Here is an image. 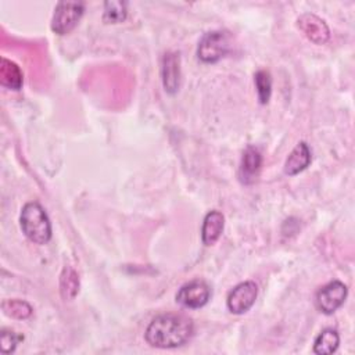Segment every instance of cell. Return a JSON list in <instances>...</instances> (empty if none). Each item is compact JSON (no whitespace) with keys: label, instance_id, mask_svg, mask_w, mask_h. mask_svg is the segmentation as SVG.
Returning <instances> with one entry per match:
<instances>
[{"label":"cell","instance_id":"cell-12","mask_svg":"<svg viewBox=\"0 0 355 355\" xmlns=\"http://www.w3.org/2000/svg\"><path fill=\"white\" fill-rule=\"evenodd\" d=\"M311 162V150L305 141H300L284 162V173L288 176L302 172Z\"/></svg>","mask_w":355,"mask_h":355},{"label":"cell","instance_id":"cell-1","mask_svg":"<svg viewBox=\"0 0 355 355\" xmlns=\"http://www.w3.org/2000/svg\"><path fill=\"white\" fill-rule=\"evenodd\" d=\"M193 333L191 319L178 313H162L148 323L144 337L151 347L176 348L186 344Z\"/></svg>","mask_w":355,"mask_h":355},{"label":"cell","instance_id":"cell-16","mask_svg":"<svg viewBox=\"0 0 355 355\" xmlns=\"http://www.w3.org/2000/svg\"><path fill=\"white\" fill-rule=\"evenodd\" d=\"M1 309L4 315L12 318V319H28L32 315V306L22 300L12 298V300H4L1 302Z\"/></svg>","mask_w":355,"mask_h":355},{"label":"cell","instance_id":"cell-2","mask_svg":"<svg viewBox=\"0 0 355 355\" xmlns=\"http://www.w3.org/2000/svg\"><path fill=\"white\" fill-rule=\"evenodd\" d=\"M19 223L24 234L35 244H46L51 239V223L44 208L36 202H26L19 215Z\"/></svg>","mask_w":355,"mask_h":355},{"label":"cell","instance_id":"cell-14","mask_svg":"<svg viewBox=\"0 0 355 355\" xmlns=\"http://www.w3.org/2000/svg\"><path fill=\"white\" fill-rule=\"evenodd\" d=\"M340 336L334 329H324L313 341V352L318 355H330L337 351Z\"/></svg>","mask_w":355,"mask_h":355},{"label":"cell","instance_id":"cell-4","mask_svg":"<svg viewBox=\"0 0 355 355\" xmlns=\"http://www.w3.org/2000/svg\"><path fill=\"white\" fill-rule=\"evenodd\" d=\"M85 11L83 1H60L51 18V31L57 35L71 32L79 22Z\"/></svg>","mask_w":355,"mask_h":355},{"label":"cell","instance_id":"cell-3","mask_svg":"<svg viewBox=\"0 0 355 355\" xmlns=\"http://www.w3.org/2000/svg\"><path fill=\"white\" fill-rule=\"evenodd\" d=\"M230 50V35L226 31H211L204 33L197 47V57L205 64H214L223 58Z\"/></svg>","mask_w":355,"mask_h":355},{"label":"cell","instance_id":"cell-7","mask_svg":"<svg viewBox=\"0 0 355 355\" xmlns=\"http://www.w3.org/2000/svg\"><path fill=\"white\" fill-rule=\"evenodd\" d=\"M211 297V288L204 280H191L183 284L178 294L176 302H179L184 308L197 309L204 306Z\"/></svg>","mask_w":355,"mask_h":355},{"label":"cell","instance_id":"cell-15","mask_svg":"<svg viewBox=\"0 0 355 355\" xmlns=\"http://www.w3.org/2000/svg\"><path fill=\"white\" fill-rule=\"evenodd\" d=\"M79 291V276L71 266H64L60 276V293L64 300H72Z\"/></svg>","mask_w":355,"mask_h":355},{"label":"cell","instance_id":"cell-9","mask_svg":"<svg viewBox=\"0 0 355 355\" xmlns=\"http://www.w3.org/2000/svg\"><path fill=\"white\" fill-rule=\"evenodd\" d=\"M161 76L165 92L173 94L179 90L180 86V57L179 53L168 51L162 57L161 64Z\"/></svg>","mask_w":355,"mask_h":355},{"label":"cell","instance_id":"cell-17","mask_svg":"<svg viewBox=\"0 0 355 355\" xmlns=\"http://www.w3.org/2000/svg\"><path fill=\"white\" fill-rule=\"evenodd\" d=\"M255 89L258 94V100L261 104H266L270 98L272 93V76L270 72L266 69H261L254 75Z\"/></svg>","mask_w":355,"mask_h":355},{"label":"cell","instance_id":"cell-18","mask_svg":"<svg viewBox=\"0 0 355 355\" xmlns=\"http://www.w3.org/2000/svg\"><path fill=\"white\" fill-rule=\"evenodd\" d=\"M125 1H105L104 3V21L111 24L122 22L126 18L128 10H126Z\"/></svg>","mask_w":355,"mask_h":355},{"label":"cell","instance_id":"cell-5","mask_svg":"<svg viewBox=\"0 0 355 355\" xmlns=\"http://www.w3.org/2000/svg\"><path fill=\"white\" fill-rule=\"evenodd\" d=\"M348 294L347 286L340 280H333L324 284L316 293V306L326 315L334 313L345 301Z\"/></svg>","mask_w":355,"mask_h":355},{"label":"cell","instance_id":"cell-19","mask_svg":"<svg viewBox=\"0 0 355 355\" xmlns=\"http://www.w3.org/2000/svg\"><path fill=\"white\" fill-rule=\"evenodd\" d=\"M24 340V336L8 329H3L0 333V348L3 354H11L17 345Z\"/></svg>","mask_w":355,"mask_h":355},{"label":"cell","instance_id":"cell-11","mask_svg":"<svg viewBox=\"0 0 355 355\" xmlns=\"http://www.w3.org/2000/svg\"><path fill=\"white\" fill-rule=\"evenodd\" d=\"M225 227V216L219 211H209L201 226V240L205 245H212L215 244Z\"/></svg>","mask_w":355,"mask_h":355},{"label":"cell","instance_id":"cell-8","mask_svg":"<svg viewBox=\"0 0 355 355\" xmlns=\"http://www.w3.org/2000/svg\"><path fill=\"white\" fill-rule=\"evenodd\" d=\"M297 24H298V28L305 33V36L316 44H323L330 37V31L327 24L315 14H311V12L302 14L297 19Z\"/></svg>","mask_w":355,"mask_h":355},{"label":"cell","instance_id":"cell-10","mask_svg":"<svg viewBox=\"0 0 355 355\" xmlns=\"http://www.w3.org/2000/svg\"><path fill=\"white\" fill-rule=\"evenodd\" d=\"M262 165V155L254 146H248L241 157L240 162V179L243 183L250 184L255 182Z\"/></svg>","mask_w":355,"mask_h":355},{"label":"cell","instance_id":"cell-13","mask_svg":"<svg viewBox=\"0 0 355 355\" xmlns=\"http://www.w3.org/2000/svg\"><path fill=\"white\" fill-rule=\"evenodd\" d=\"M22 80L24 79L19 67L14 61L3 57L0 61V83L4 87L19 90L22 86Z\"/></svg>","mask_w":355,"mask_h":355},{"label":"cell","instance_id":"cell-6","mask_svg":"<svg viewBox=\"0 0 355 355\" xmlns=\"http://www.w3.org/2000/svg\"><path fill=\"white\" fill-rule=\"evenodd\" d=\"M258 295V286L251 282H243L239 283L227 295L226 305L227 309L234 313V315H241L245 313L255 302Z\"/></svg>","mask_w":355,"mask_h":355}]
</instances>
